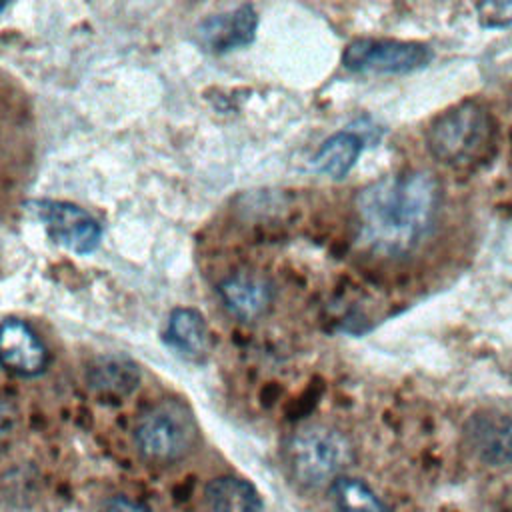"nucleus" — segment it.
<instances>
[{"instance_id":"obj_1","label":"nucleus","mask_w":512,"mask_h":512,"mask_svg":"<svg viewBox=\"0 0 512 512\" xmlns=\"http://www.w3.org/2000/svg\"><path fill=\"white\" fill-rule=\"evenodd\" d=\"M354 210L360 242L378 256L400 258L430 236L440 210V184L428 170L388 174L358 192Z\"/></svg>"},{"instance_id":"obj_2","label":"nucleus","mask_w":512,"mask_h":512,"mask_svg":"<svg viewBox=\"0 0 512 512\" xmlns=\"http://www.w3.org/2000/svg\"><path fill=\"white\" fill-rule=\"evenodd\" d=\"M292 478L310 490L330 488L352 462V444L344 432L326 424L298 428L286 446Z\"/></svg>"},{"instance_id":"obj_3","label":"nucleus","mask_w":512,"mask_h":512,"mask_svg":"<svg viewBox=\"0 0 512 512\" xmlns=\"http://www.w3.org/2000/svg\"><path fill=\"white\" fill-rule=\"evenodd\" d=\"M490 140V116L478 102L470 100L438 114L426 130L430 154L448 166H466L482 158Z\"/></svg>"},{"instance_id":"obj_4","label":"nucleus","mask_w":512,"mask_h":512,"mask_svg":"<svg viewBox=\"0 0 512 512\" xmlns=\"http://www.w3.org/2000/svg\"><path fill=\"white\" fill-rule=\"evenodd\" d=\"M138 454L158 466L184 460L196 446L198 428L194 414L178 400L160 402L148 408L134 426Z\"/></svg>"},{"instance_id":"obj_5","label":"nucleus","mask_w":512,"mask_h":512,"mask_svg":"<svg viewBox=\"0 0 512 512\" xmlns=\"http://www.w3.org/2000/svg\"><path fill=\"white\" fill-rule=\"evenodd\" d=\"M430 60V46L394 38H354L342 52V66L354 74H410Z\"/></svg>"},{"instance_id":"obj_6","label":"nucleus","mask_w":512,"mask_h":512,"mask_svg":"<svg viewBox=\"0 0 512 512\" xmlns=\"http://www.w3.org/2000/svg\"><path fill=\"white\" fill-rule=\"evenodd\" d=\"M28 212L42 224L48 238L78 254H92L102 240L100 222L82 206L66 200H32L26 204Z\"/></svg>"},{"instance_id":"obj_7","label":"nucleus","mask_w":512,"mask_h":512,"mask_svg":"<svg viewBox=\"0 0 512 512\" xmlns=\"http://www.w3.org/2000/svg\"><path fill=\"white\" fill-rule=\"evenodd\" d=\"M258 12L252 4H240L226 12L206 16L194 28V42L210 54H228L254 42Z\"/></svg>"},{"instance_id":"obj_8","label":"nucleus","mask_w":512,"mask_h":512,"mask_svg":"<svg viewBox=\"0 0 512 512\" xmlns=\"http://www.w3.org/2000/svg\"><path fill=\"white\" fill-rule=\"evenodd\" d=\"M2 364L20 378H36L48 366V350L30 324L20 318L2 322Z\"/></svg>"},{"instance_id":"obj_9","label":"nucleus","mask_w":512,"mask_h":512,"mask_svg":"<svg viewBox=\"0 0 512 512\" xmlns=\"http://www.w3.org/2000/svg\"><path fill=\"white\" fill-rule=\"evenodd\" d=\"M220 302L238 322H254L264 316L272 304L274 290L268 278L256 272H234L218 286Z\"/></svg>"},{"instance_id":"obj_10","label":"nucleus","mask_w":512,"mask_h":512,"mask_svg":"<svg viewBox=\"0 0 512 512\" xmlns=\"http://www.w3.org/2000/svg\"><path fill=\"white\" fill-rule=\"evenodd\" d=\"M470 450L486 464L500 466L512 460V418L486 410L474 414L464 428Z\"/></svg>"},{"instance_id":"obj_11","label":"nucleus","mask_w":512,"mask_h":512,"mask_svg":"<svg viewBox=\"0 0 512 512\" xmlns=\"http://www.w3.org/2000/svg\"><path fill=\"white\" fill-rule=\"evenodd\" d=\"M162 340L180 358L202 360L210 346L208 324L196 308L178 306L166 318Z\"/></svg>"},{"instance_id":"obj_12","label":"nucleus","mask_w":512,"mask_h":512,"mask_svg":"<svg viewBox=\"0 0 512 512\" xmlns=\"http://www.w3.org/2000/svg\"><path fill=\"white\" fill-rule=\"evenodd\" d=\"M86 382L90 390L104 398H124L138 386L140 370L122 354H104L88 366Z\"/></svg>"},{"instance_id":"obj_13","label":"nucleus","mask_w":512,"mask_h":512,"mask_svg":"<svg viewBox=\"0 0 512 512\" xmlns=\"http://www.w3.org/2000/svg\"><path fill=\"white\" fill-rule=\"evenodd\" d=\"M364 148L362 138L352 130H340L330 134L314 152L312 166L316 172L334 180L344 178L360 158Z\"/></svg>"},{"instance_id":"obj_14","label":"nucleus","mask_w":512,"mask_h":512,"mask_svg":"<svg viewBox=\"0 0 512 512\" xmlns=\"http://www.w3.org/2000/svg\"><path fill=\"white\" fill-rule=\"evenodd\" d=\"M206 502L212 512H262L256 486L238 476H218L206 484Z\"/></svg>"},{"instance_id":"obj_15","label":"nucleus","mask_w":512,"mask_h":512,"mask_svg":"<svg viewBox=\"0 0 512 512\" xmlns=\"http://www.w3.org/2000/svg\"><path fill=\"white\" fill-rule=\"evenodd\" d=\"M334 512H386L376 492L360 478L340 476L328 488Z\"/></svg>"},{"instance_id":"obj_16","label":"nucleus","mask_w":512,"mask_h":512,"mask_svg":"<svg viewBox=\"0 0 512 512\" xmlns=\"http://www.w3.org/2000/svg\"><path fill=\"white\" fill-rule=\"evenodd\" d=\"M476 12L484 28L512 26V2H484L476 6Z\"/></svg>"},{"instance_id":"obj_17","label":"nucleus","mask_w":512,"mask_h":512,"mask_svg":"<svg viewBox=\"0 0 512 512\" xmlns=\"http://www.w3.org/2000/svg\"><path fill=\"white\" fill-rule=\"evenodd\" d=\"M100 512H150L142 502L128 496H112L104 500Z\"/></svg>"}]
</instances>
